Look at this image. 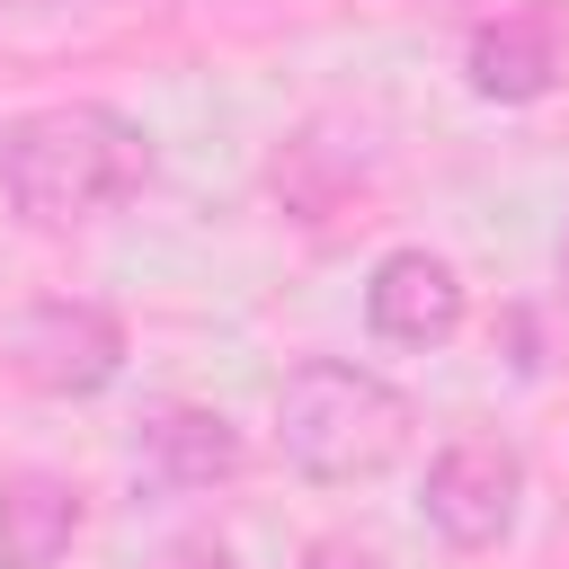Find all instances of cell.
<instances>
[{
  "label": "cell",
  "mask_w": 569,
  "mask_h": 569,
  "mask_svg": "<svg viewBox=\"0 0 569 569\" xmlns=\"http://www.w3.org/2000/svg\"><path fill=\"white\" fill-rule=\"evenodd\" d=\"M418 445V400L356 365V356H302L276 382V453L311 489H365Z\"/></svg>",
  "instance_id": "2"
},
{
  "label": "cell",
  "mask_w": 569,
  "mask_h": 569,
  "mask_svg": "<svg viewBox=\"0 0 569 569\" xmlns=\"http://www.w3.org/2000/svg\"><path fill=\"white\" fill-rule=\"evenodd\" d=\"M560 293H569V231H560Z\"/></svg>",
  "instance_id": "10"
},
{
  "label": "cell",
  "mask_w": 569,
  "mask_h": 569,
  "mask_svg": "<svg viewBox=\"0 0 569 569\" xmlns=\"http://www.w3.org/2000/svg\"><path fill=\"white\" fill-rule=\"evenodd\" d=\"M525 516V453L516 436L498 427H462L427 453V480H418V525L445 542V551H498Z\"/></svg>",
  "instance_id": "3"
},
{
  "label": "cell",
  "mask_w": 569,
  "mask_h": 569,
  "mask_svg": "<svg viewBox=\"0 0 569 569\" xmlns=\"http://www.w3.org/2000/svg\"><path fill=\"white\" fill-rule=\"evenodd\" d=\"M151 178V133L107 98H53L0 124V196L36 231H80L133 204Z\"/></svg>",
  "instance_id": "1"
},
{
  "label": "cell",
  "mask_w": 569,
  "mask_h": 569,
  "mask_svg": "<svg viewBox=\"0 0 569 569\" xmlns=\"http://www.w3.org/2000/svg\"><path fill=\"white\" fill-rule=\"evenodd\" d=\"M293 569H391V560H382L373 542H356V533H311Z\"/></svg>",
  "instance_id": "9"
},
{
  "label": "cell",
  "mask_w": 569,
  "mask_h": 569,
  "mask_svg": "<svg viewBox=\"0 0 569 569\" xmlns=\"http://www.w3.org/2000/svg\"><path fill=\"white\" fill-rule=\"evenodd\" d=\"M560 71H569V27L542 0H516V9L480 18L471 44H462V80L489 107H533V98L560 89Z\"/></svg>",
  "instance_id": "7"
},
{
  "label": "cell",
  "mask_w": 569,
  "mask_h": 569,
  "mask_svg": "<svg viewBox=\"0 0 569 569\" xmlns=\"http://www.w3.org/2000/svg\"><path fill=\"white\" fill-rule=\"evenodd\" d=\"M462 311H471L462 267L436 258V249H382V258L365 267V329H373L382 347L436 356V347L462 338Z\"/></svg>",
  "instance_id": "5"
},
{
  "label": "cell",
  "mask_w": 569,
  "mask_h": 569,
  "mask_svg": "<svg viewBox=\"0 0 569 569\" xmlns=\"http://www.w3.org/2000/svg\"><path fill=\"white\" fill-rule=\"evenodd\" d=\"M80 542V480L62 471H0V569H53Z\"/></svg>",
  "instance_id": "8"
},
{
  "label": "cell",
  "mask_w": 569,
  "mask_h": 569,
  "mask_svg": "<svg viewBox=\"0 0 569 569\" xmlns=\"http://www.w3.org/2000/svg\"><path fill=\"white\" fill-rule=\"evenodd\" d=\"M240 471H249V436L204 400H160L133 427V480L160 489V498H204Z\"/></svg>",
  "instance_id": "6"
},
{
  "label": "cell",
  "mask_w": 569,
  "mask_h": 569,
  "mask_svg": "<svg viewBox=\"0 0 569 569\" xmlns=\"http://www.w3.org/2000/svg\"><path fill=\"white\" fill-rule=\"evenodd\" d=\"M9 373L44 400H98L116 373H124V320L89 293H53V302H27L9 320Z\"/></svg>",
  "instance_id": "4"
}]
</instances>
